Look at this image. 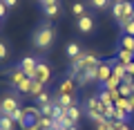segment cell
Instances as JSON below:
<instances>
[{
    "label": "cell",
    "instance_id": "obj_1",
    "mask_svg": "<svg viewBox=\"0 0 134 130\" xmlns=\"http://www.w3.org/2000/svg\"><path fill=\"white\" fill-rule=\"evenodd\" d=\"M56 38V32H54L52 25H40L36 32H34V47L38 49H49Z\"/></svg>",
    "mask_w": 134,
    "mask_h": 130
},
{
    "label": "cell",
    "instance_id": "obj_2",
    "mask_svg": "<svg viewBox=\"0 0 134 130\" xmlns=\"http://www.w3.org/2000/svg\"><path fill=\"white\" fill-rule=\"evenodd\" d=\"M83 112H85V117L92 119L94 123H98V121L105 119V106H103V101H100L98 96H90L85 101V106H83Z\"/></svg>",
    "mask_w": 134,
    "mask_h": 130
},
{
    "label": "cell",
    "instance_id": "obj_3",
    "mask_svg": "<svg viewBox=\"0 0 134 130\" xmlns=\"http://www.w3.org/2000/svg\"><path fill=\"white\" fill-rule=\"evenodd\" d=\"M18 99H16L14 94H5V96H0V115H5V117H11L14 115V110H18Z\"/></svg>",
    "mask_w": 134,
    "mask_h": 130
},
{
    "label": "cell",
    "instance_id": "obj_4",
    "mask_svg": "<svg viewBox=\"0 0 134 130\" xmlns=\"http://www.w3.org/2000/svg\"><path fill=\"white\" fill-rule=\"evenodd\" d=\"M116 61H100L98 67H96V81H100V85L112 76V67H114Z\"/></svg>",
    "mask_w": 134,
    "mask_h": 130
},
{
    "label": "cell",
    "instance_id": "obj_5",
    "mask_svg": "<svg viewBox=\"0 0 134 130\" xmlns=\"http://www.w3.org/2000/svg\"><path fill=\"white\" fill-rule=\"evenodd\" d=\"M38 61H40V58H36V56H23V61L18 63V67L23 70V72L27 74L29 79H34V74H36V67H38Z\"/></svg>",
    "mask_w": 134,
    "mask_h": 130
},
{
    "label": "cell",
    "instance_id": "obj_6",
    "mask_svg": "<svg viewBox=\"0 0 134 130\" xmlns=\"http://www.w3.org/2000/svg\"><path fill=\"white\" fill-rule=\"evenodd\" d=\"M49 79H52V67H49L45 61H38V67H36V74H34V81H40L47 85Z\"/></svg>",
    "mask_w": 134,
    "mask_h": 130
},
{
    "label": "cell",
    "instance_id": "obj_7",
    "mask_svg": "<svg viewBox=\"0 0 134 130\" xmlns=\"http://www.w3.org/2000/svg\"><path fill=\"white\" fill-rule=\"evenodd\" d=\"M7 76H9V83H11V87H14V90H16V87H18V85H20V83H23V81H25V79H29V76H27V74H25V72H23V70H20V67H18V65H16V67H11V70H9V72H7Z\"/></svg>",
    "mask_w": 134,
    "mask_h": 130
},
{
    "label": "cell",
    "instance_id": "obj_8",
    "mask_svg": "<svg viewBox=\"0 0 134 130\" xmlns=\"http://www.w3.org/2000/svg\"><path fill=\"white\" fill-rule=\"evenodd\" d=\"M92 29H94V18L90 14H85L83 18H78V32L81 34H90Z\"/></svg>",
    "mask_w": 134,
    "mask_h": 130
},
{
    "label": "cell",
    "instance_id": "obj_9",
    "mask_svg": "<svg viewBox=\"0 0 134 130\" xmlns=\"http://www.w3.org/2000/svg\"><path fill=\"white\" fill-rule=\"evenodd\" d=\"M65 54H67V58H69V61H74V58H78V56L83 54V47H81L78 43H74V40H72V43L65 45Z\"/></svg>",
    "mask_w": 134,
    "mask_h": 130
},
{
    "label": "cell",
    "instance_id": "obj_10",
    "mask_svg": "<svg viewBox=\"0 0 134 130\" xmlns=\"http://www.w3.org/2000/svg\"><path fill=\"white\" fill-rule=\"evenodd\" d=\"M96 67H98V65H96ZM96 67H90V70H85V72H83L81 76L76 79V81L81 83V85H90L92 81H96Z\"/></svg>",
    "mask_w": 134,
    "mask_h": 130
},
{
    "label": "cell",
    "instance_id": "obj_11",
    "mask_svg": "<svg viewBox=\"0 0 134 130\" xmlns=\"http://www.w3.org/2000/svg\"><path fill=\"white\" fill-rule=\"evenodd\" d=\"M74 79L72 76H67L65 81L60 83V85H58V96H63V94H74Z\"/></svg>",
    "mask_w": 134,
    "mask_h": 130
},
{
    "label": "cell",
    "instance_id": "obj_12",
    "mask_svg": "<svg viewBox=\"0 0 134 130\" xmlns=\"http://www.w3.org/2000/svg\"><path fill=\"white\" fill-rule=\"evenodd\" d=\"M54 103H56L58 108H63V110H67V108H72L74 103V94H63V96H58V99H54Z\"/></svg>",
    "mask_w": 134,
    "mask_h": 130
},
{
    "label": "cell",
    "instance_id": "obj_13",
    "mask_svg": "<svg viewBox=\"0 0 134 130\" xmlns=\"http://www.w3.org/2000/svg\"><path fill=\"white\" fill-rule=\"evenodd\" d=\"M116 58H119L121 65H130V63H134V52H127V49H121V47H119Z\"/></svg>",
    "mask_w": 134,
    "mask_h": 130
},
{
    "label": "cell",
    "instance_id": "obj_14",
    "mask_svg": "<svg viewBox=\"0 0 134 130\" xmlns=\"http://www.w3.org/2000/svg\"><path fill=\"white\" fill-rule=\"evenodd\" d=\"M116 128H119V121L114 119H103L96 123V130H116Z\"/></svg>",
    "mask_w": 134,
    "mask_h": 130
},
{
    "label": "cell",
    "instance_id": "obj_15",
    "mask_svg": "<svg viewBox=\"0 0 134 130\" xmlns=\"http://www.w3.org/2000/svg\"><path fill=\"white\" fill-rule=\"evenodd\" d=\"M121 49H127V52H134V36H127V34H123L121 36Z\"/></svg>",
    "mask_w": 134,
    "mask_h": 130
},
{
    "label": "cell",
    "instance_id": "obj_16",
    "mask_svg": "<svg viewBox=\"0 0 134 130\" xmlns=\"http://www.w3.org/2000/svg\"><path fill=\"white\" fill-rule=\"evenodd\" d=\"M112 16H114V20L119 23L121 18H123V0H116L114 5H112Z\"/></svg>",
    "mask_w": 134,
    "mask_h": 130
},
{
    "label": "cell",
    "instance_id": "obj_17",
    "mask_svg": "<svg viewBox=\"0 0 134 130\" xmlns=\"http://www.w3.org/2000/svg\"><path fill=\"white\" fill-rule=\"evenodd\" d=\"M31 85H34V79H25V81L16 87V92H18V94H29V92H31Z\"/></svg>",
    "mask_w": 134,
    "mask_h": 130
},
{
    "label": "cell",
    "instance_id": "obj_18",
    "mask_svg": "<svg viewBox=\"0 0 134 130\" xmlns=\"http://www.w3.org/2000/svg\"><path fill=\"white\" fill-rule=\"evenodd\" d=\"M65 115H67V117H69V119H72V121H74V123H76V121H78V119H81V108H78V106H76V103H74V106H72V108H67V110H65Z\"/></svg>",
    "mask_w": 134,
    "mask_h": 130
},
{
    "label": "cell",
    "instance_id": "obj_19",
    "mask_svg": "<svg viewBox=\"0 0 134 130\" xmlns=\"http://www.w3.org/2000/svg\"><path fill=\"white\" fill-rule=\"evenodd\" d=\"M114 106H116V108H121V110H125L127 115H134V112H132V108H130V99H125V96H119Z\"/></svg>",
    "mask_w": 134,
    "mask_h": 130
},
{
    "label": "cell",
    "instance_id": "obj_20",
    "mask_svg": "<svg viewBox=\"0 0 134 130\" xmlns=\"http://www.w3.org/2000/svg\"><path fill=\"white\" fill-rule=\"evenodd\" d=\"M16 121L11 119V117H5V115H0V130H14Z\"/></svg>",
    "mask_w": 134,
    "mask_h": 130
},
{
    "label": "cell",
    "instance_id": "obj_21",
    "mask_svg": "<svg viewBox=\"0 0 134 130\" xmlns=\"http://www.w3.org/2000/svg\"><path fill=\"white\" fill-rule=\"evenodd\" d=\"M72 14L76 16V18H83V16L87 14V11H85V5H83L81 0H76V2L72 5Z\"/></svg>",
    "mask_w": 134,
    "mask_h": 130
},
{
    "label": "cell",
    "instance_id": "obj_22",
    "mask_svg": "<svg viewBox=\"0 0 134 130\" xmlns=\"http://www.w3.org/2000/svg\"><path fill=\"white\" fill-rule=\"evenodd\" d=\"M54 106H56L54 101H49V103H43V106H38V108H40V115H43V117H52V119H54Z\"/></svg>",
    "mask_w": 134,
    "mask_h": 130
},
{
    "label": "cell",
    "instance_id": "obj_23",
    "mask_svg": "<svg viewBox=\"0 0 134 130\" xmlns=\"http://www.w3.org/2000/svg\"><path fill=\"white\" fill-rule=\"evenodd\" d=\"M43 14L47 16V18H56V16L60 14V7H58V5H49V7H43Z\"/></svg>",
    "mask_w": 134,
    "mask_h": 130
},
{
    "label": "cell",
    "instance_id": "obj_24",
    "mask_svg": "<svg viewBox=\"0 0 134 130\" xmlns=\"http://www.w3.org/2000/svg\"><path fill=\"white\" fill-rule=\"evenodd\" d=\"M127 112H125V110H121V108H116L114 106V117H112V119H114V121H119V123H125V121H127Z\"/></svg>",
    "mask_w": 134,
    "mask_h": 130
},
{
    "label": "cell",
    "instance_id": "obj_25",
    "mask_svg": "<svg viewBox=\"0 0 134 130\" xmlns=\"http://www.w3.org/2000/svg\"><path fill=\"white\" fill-rule=\"evenodd\" d=\"M119 85H121V81L114 76V74H112V76L107 79L105 83H103V87H105V90H119Z\"/></svg>",
    "mask_w": 134,
    "mask_h": 130
},
{
    "label": "cell",
    "instance_id": "obj_26",
    "mask_svg": "<svg viewBox=\"0 0 134 130\" xmlns=\"http://www.w3.org/2000/svg\"><path fill=\"white\" fill-rule=\"evenodd\" d=\"M112 74H114L119 81H123V79H125V65H121V63H114V67H112Z\"/></svg>",
    "mask_w": 134,
    "mask_h": 130
},
{
    "label": "cell",
    "instance_id": "obj_27",
    "mask_svg": "<svg viewBox=\"0 0 134 130\" xmlns=\"http://www.w3.org/2000/svg\"><path fill=\"white\" fill-rule=\"evenodd\" d=\"M38 123H40V130H52L54 128V119L52 117H40Z\"/></svg>",
    "mask_w": 134,
    "mask_h": 130
},
{
    "label": "cell",
    "instance_id": "obj_28",
    "mask_svg": "<svg viewBox=\"0 0 134 130\" xmlns=\"http://www.w3.org/2000/svg\"><path fill=\"white\" fill-rule=\"evenodd\" d=\"M43 90H45V83H40V81H34V85H31V92H29V96H34V99H36V96H38Z\"/></svg>",
    "mask_w": 134,
    "mask_h": 130
},
{
    "label": "cell",
    "instance_id": "obj_29",
    "mask_svg": "<svg viewBox=\"0 0 134 130\" xmlns=\"http://www.w3.org/2000/svg\"><path fill=\"white\" fill-rule=\"evenodd\" d=\"M119 94L125 96V99H130V96H132V85H130V83H121L119 85Z\"/></svg>",
    "mask_w": 134,
    "mask_h": 130
},
{
    "label": "cell",
    "instance_id": "obj_30",
    "mask_svg": "<svg viewBox=\"0 0 134 130\" xmlns=\"http://www.w3.org/2000/svg\"><path fill=\"white\" fill-rule=\"evenodd\" d=\"M36 121H38V119H34V117H29V115H25V119L20 121L18 126H20V128H23V130H29V128H31L34 123H36Z\"/></svg>",
    "mask_w": 134,
    "mask_h": 130
},
{
    "label": "cell",
    "instance_id": "obj_31",
    "mask_svg": "<svg viewBox=\"0 0 134 130\" xmlns=\"http://www.w3.org/2000/svg\"><path fill=\"white\" fill-rule=\"evenodd\" d=\"M49 101H54V99L49 96V92H47V90H43L38 96H36V103H38V106H43V103H49Z\"/></svg>",
    "mask_w": 134,
    "mask_h": 130
},
{
    "label": "cell",
    "instance_id": "obj_32",
    "mask_svg": "<svg viewBox=\"0 0 134 130\" xmlns=\"http://www.w3.org/2000/svg\"><path fill=\"white\" fill-rule=\"evenodd\" d=\"M107 2H110V0H90V5L94 7V9H98V11H103L107 7Z\"/></svg>",
    "mask_w": 134,
    "mask_h": 130
},
{
    "label": "cell",
    "instance_id": "obj_33",
    "mask_svg": "<svg viewBox=\"0 0 134 130\" xmlns=\"http://www.w3.org/2000/svg\"><path fill=\"white\" fill-rule=\"evenodd\" d=\"M11 119H14L16 123H20V121L25 119V108H18V110H14V115H11Z\"/></svg>",
    "mask_w": 134,
    "mask_h": 130
},
{
    "label": "cell",
    "instance_id": "obj_34",
    "mask_svg": "<svg viewBox=\"0 0 134 130\" xmlns=\"http://www.w3.org/2000/svg\"><path fill=\"white\" fill-rule=\"evenodd\" d=\"M7 56H9V47L0 40V61H7Z\"/></svg>",
    "mask_w": 134,
    "mask_h": 130
},
{
    "label": "cell",
    "instance_id": "obj_35",
    "mask_svg": "<svg viewBox=\"0 0 134 130\" xmlns=\"http://www.w3.org/2000/svg\"><path fill=\"white\" fill-rule=\"evenodd\" d=\"M121 29H123V34H127V36H134V20H132V23H127L125 27H121Z\"/></svg>",
    "mask_w": 134,
    "mask_h": 130
},
{
    "label": "cell",
    "instance_id": "obj_36",
    "mask_svg": "<svg viewBox=\"0 0 134 130\" xmlns=\"http://www.w3.org/2000/svg\"><path fill=\"white\" fill-rule=\"evenodd\" d=\"M125 74H127V76H134V63L125 65Z\"/></svg>",
    "mask_w": 134,
    "mask_h": 130
},
{
    "label": "cell",
    "instance_id": "obj_37",
    "mask_svg": "<svg viewBox=\"0 0 134 130\" xmlns=\"http://www.w3.org/2000/svg\"><path fill=\"white\" fill-rule=\"evenodd\" d=\"M2 2H5V7H7V9H11V7H16V5H18V0H2Z\"/></svg>",
    "mask_w": 134,
    "mask_h": 130
},
{
    "label": "cell",
    "instance_id": "obj_38",
    "mask_svg": "<svg viewBox=\"0 0 134 130\" xmlns=\"http://www.w3.org/2000/svg\"><path fill=\"white\" fill-rule=\"evenodd\" d=\"M5 14H7V7H5V2L0 0V18H5Z\"/></svg>",
    "mask_w": 134,
    "mask_h": 130
},
{
    "label": "cell",
    "instance_id": "obj_39",
    "mask_svg": "<svg viewBox=\"0 0 134 130\" xmlns=\"http://www.w3.org/2000/svg\"><path fill=\"white\" fill-rule=\"evenodd\" d=\"M49 5H58V0H45L43 7H49Z\"/></svg>",
    "mask_w": 134,
    "mask_h": 130
},
{
    "label": "cell",
    "instance_id": "obj_40",
    "mask_svg": "<svg viewBox=\"0 0 134 130\" xmlns=\"http://www.w3.org/2000/svg\"><path fill=\"white\" fill-rule=\"evenodd\" d=\"M116 130H132V128H130L127 123H119V128H116Z\"/></svg>",
    "mask_w": 134,
    "mask_h": 130
},
{
    "label": "cell",
    "instance_id": "obj_41",
    "mask_svg": "<svg viewBox=\"0 0 134 130\" xmlns=\"http://www.w3.org/2000/svg\"><path fill=\"white\" fill-rule=\"evenodd\" d=\"M130 108H132V112H134V94L130 96Z\"/></svg>",
    "mask_w": 134,
    "mask_h": 130
},
{
    "label": "cell",
    "instance_id": "obj_42",
    "mask_svg": "<svg viewBox=\"0 0 134 130\" xmlns=\"http://www.w3.org/2000/svg\"><path fill=\"white\" fill-rule=\"evenodd\" d=\"M67 130H78V128H76V126H72V128H67Z\"/></svg>",
    "mask_w": 134,
    "mask_h": 130
},
{
    "label": "cell",
    "instance_id": "obj_43",
    "mask_svg": "<svg viewBox=\"0 0 134 130\" xmlns=\"http://www.w3.org/2000/svg\"><path fill=\"white\" fill-rule=\"evenodd\" d=\"M132 94H134V81H132Z\"/></svg>",
    "mask_w": 134,
    "mask_h": 130
},
{
    "label": "cell",
    "instance_id": "obj_44",
    "mask_svg": "<svg viewBox=\"0 0 134 130\" xmlns=\"http://www.w3.org/2000/svg\"><path fill=\"white\" fill-rule=\"evenodd\" d=\"M38 2H40V5H43V2H45V0H38Z\"/></svg>",
    "mask_w": 134,
    "mask_h": 130
},
{
    "label": "cell",
    "instance_id": "obj_45",
    "mask_svg": "<svg viewBox=\"0 0 134 130\" xmlns=\"http://www.w3.org/2000/svg\"><path fill=\"white\" fill-rule=\"evenodd\" d=\"M0 25H2V18H0Z\"/></svg>",
    "mask_w": 134,
    "mask_h": 130
},
{
    "label": "cell",
    "instance_id": "obj_46",
    "mask_svg": "<svg viewBox=\"0 0 134 130\" xmlns=\"http://www.w3.org/2000/svg\"><path fill=\"white\" fill-rule=\"evenodd\" d=\"M132 20H134V14H132Z\"/></svg>",
    "mask_w": 134,
    "mask_h": 130
},
{
    "label": "cell",
    "instance_id": "obj_47",
    "mask_svg": "<svg viewBox=\"0 0 134 130\" xmlns=\"http://www.w3.org/2000/svg\"><path fill=\"white\" fill-rule=\"evenodd\" d=\"M114 2H116V0H114Z\"/></svg>",
    "mask_w": 134,
    "mask_h": 130
}]
</instances>
